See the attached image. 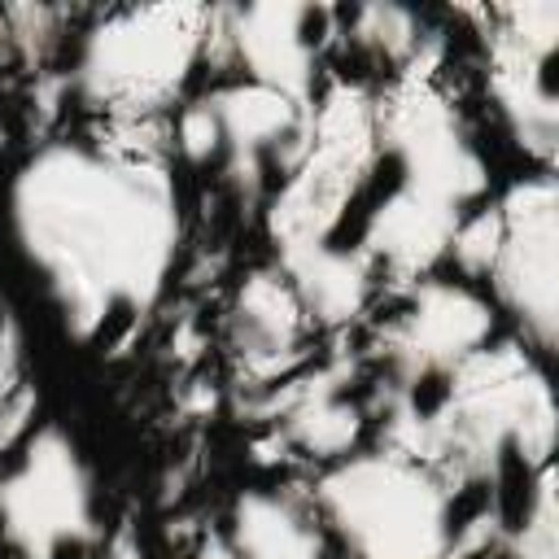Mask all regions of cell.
<instances>
[{"instance_id":"obj_3","label":"cell","mask_w":559,"mask_h":559,"mask_svg":"<svg viewBox=\"0 0 559 559\" xmlns=\"http://www.w3.org/2000/svg\"><path fill=\"white\" fill-rule=\"evenodd\" d=\"M384 450L437 467L450 485L485 489L507 533L555 454V393L546 367L520 341H489L450 376L432 411L384 441Z\"/></svg>"},{"instance_id":"obj_7","label":"cell","mask_w":559,"mask_h":559,"mask_svg":"<svg viewBox=\"0 0 559 559\" xmlns=\"http://www.w3.org/2000/svg\"><path fill=\"white\" fill-rule=\"evenodd\" d=\"M489 341H498V310L476 284L437 275L411 284L402 310L380 332L384 441L415 428L432 411L450 376Z\"/></svg>"},{"instance_id":"obj_12","label":"cell","mask_w":559,"mask_h":559,"mask_svg":"<svg viewBox=\"0 0 559 559\" xmlns=\"http://www.w3.org/2000/svg\"><path fill=\"white\" fill-rule=\"evenodd\" d=\"M214 131H218V170L240 192V201H258L293 175L306 153L310 105H297L271 87L231 79L201 96Z\"/></svg>"},{"instance_id":"obj_14","label":"cell","mask_w":559,"mask_h":559,"mask_svg":"<svg viewBox=\"0 0 559 559\" xmlns=\"http://www.w3.org/2000/svg\"><path fill=\"white\" fill-rule=\"evenodd\" d=\"M271 419L288 450L319 463H336L354 454L367 428V411L349 397V367L341 362L319 367L314 376H301L293 384L284 380L280 393L271 397Z\"/></svg>"},{"instance_id":"obj_5","label":"cell","mask_w":559,"mask_h":559,"mask_svg":"<svg viewBox=\"0 0 559 559\" xmlns=\"http://www.w3.org/2000/svg\"><path fill=\"white\" fill-rule=\"evenodd\" d=\"M205 4H127L105 9L79 39L70 87L109 122H148L183 96L197 66L210 61Z\"/></svg>"},{"instance_id":"obj_15","label":"cell","mask_w":559,"mask_h":559,"mask_svg":"<svg viewBox=\"0 0 559 559\" xmlns=\"http://www.w3.org/2000/svg\"><path fill=\"white\" fill-rule=\"evenodd\" d=\"M223 537L236 559H323L328 555V533L310 498L293 489L236 493Z\"/></svg>"},{"instance_id":"obj_10","label":"cell","mask_w":559,"mask_h":559,"mask_svg":"<svg viewBox=\"0 0 559 559\" xmlns=\"http://www.w3.org/2000/svg\"><path fill=\"white\" fill-rule=\"evenodd\" d=\"M485 17V87L493 114L515 148L550 170L559 148V87H555V52H559V4L524 0V4H489Z\"/></svg>"},{"instance_id":"obj_11","label":"cell","mask_w":559,"mask_h":559,"mask_svg":"<svg viewBox=\"0 0 559 559\" xmlns=\"http://www.w3.org/2000/svg\"><path fill=\"white\" fill-rule=\"evenodd\" d=\"M336 35V9L271 0V4H227L210 22V61L223 57L245 83L271 87L297 105H314L319 61Z\"/></svg>"},{"instance_id":"obj_16","label":"cell","mask_w":559,"mask_h":559,"mask_svg":"<svg viewBox=\"0 0 559 559\" xmlns=\"http://www.w3.org/2000/svg\"><path fill=\"white\" fill-rule=\"evenodd\" d=\"M349 39L358 52H367L380 66H393V74L411 70L428 31L415 9L402 4H362L349 13Z\"/></svg>"},{"instance_id":"obj_20","label":"cell","mask_w":559,"mask_h":559,"mask_svg":"<svg viewBox=\"0 0 559 559\" xmlns=\"http://www.w3.org/2000/svg\"><path fill=\"white\" fill-rule=\"evenodd\" d=\"M96 559H144V550H140V542H135L131 533H118Z\"/></svg>"},{"instance_id":"obj_9","label":"cell","mask_w":559,"mask_h":559,"mask_svg":"<svg viewBox=\"0 0 559 559\" xmlns=\"http://www.w3.org/2000/svg\"><path fill=\"white\" fill-rule=\"evenodd\" d=\"M498 236L485 284L537 358L559 345V183L550 170L515 179L493 201Z\"/></svg>"},{"instance_id":"obj_21","label":"cell","mask_w":559,"mask_h":559,"mask_svg":"<svg viewBox=\"0 0 559 559\" xmlns=\"http://www.w3.org/2000/svg\"><path fill=\"white\" fill-rule=\"evenodd\" d=\"M0 26H4V9H0Z\"/></svg>"},{"instance_id":"obj_17","label":"cell","mask_w":559,"mask_h":559,"mask_svg":"<svg viewBox=\"0 0 559 559\" xmlns=\"http://www.w3.org/2000/svg\"><path fill=\"white\" fill-rule=\"evenodd\" d=\"M507 559H559V502H555V467H546L528 498L520 502L515 520L502 533Z\"/></svg>"},{"instance_id":"obj_8","label":"cell","mask_w":559,"mask_h":559,"mask_svg":"<svg viewBox=\"0 0 559 559\" xmlns=\"http://www.w3.org/2000/svg\"><path fill=\"white\" fill-rule=\"evenodd\" d=\"M0 542L13 559H96V476L66 428L39 424L4 454Z\"/></svg>"},{"instance_id":"obj_2","label":"cell","mask_w":559,"mask_h":559,"mask_svg":"<svg viewBox=\"0 0 559 559\" xmlns=\"http://www.w3.org/2000/svg\"><path fill=\"white\" fill-rule=\"evenodd\" d=\"M489 205V162L432 70L411 66L376 96V153L354 245L380 284H419L450 262L459 227Z\"/></svg>"},{"instance_id":"obj_4","label":"cell","mask_w":559,"mask_h":559,"mask_svg":"<svg viewBox=\"0 0 559 559\" xmlns=\"http://www.w3.org/2000/svg\"><path fill=\"white\" fill-rule=\"evenodd\" d=\"M310 507L349 559H459V485L397 450L345 454L323 467Z\"/></svg>"},{"instance_id":"obj_19","label":"cell","mask_w":559,"mask_h":559,"mask_svg":"<svg viewBox=\"0 0 559 559\" xmlns=\"http://www.w3.org/2000/svg\"><path fill=\"white\" fill-rule=\"evenodd\" d=\"M192 559H236V555H231V546H227V537H223V533H201V542H197Z\"/></svg>"},{"instance_id":"obj_13","label":"cell","mask_w":559,"mask_h":559,"mask_svg":"<svg viewBox=\"0 0 559 559\" xmlns=\"http://www.w3.org/2000/svg\"><path fill=\"white\" fill-rule=\"evenodd\" d=\"M314 332L319 328L310 323L306 306L297 301V293L280 275V266L249 271L236 284V293L227 301V319H223L231 367L253 389L284 384L306 362Z\"/></svg>"},{"instance_id":"obj_18","label":"cell","mask_w":559,"mask_h":559,"mask_svg":"<svg viewBox=\"0 0 559 559\" xmlns=\"http://www.w3.org/2000/svg\"><path fill=\"white\" fill-rule=\"evenodd\" d=\"M22 384V336H17V323L0 297V402L9 393H17Z\"/></svg>"},{"instance_id":"obj_6","label":"cell","mask_w":559,"mask_h":559,"mask_svg":"<svg viewBox=\"0 0 559 559\" xmlns=\"http://www.w3.org/2000/svg\"><path fill=\"white\" fill-rule=\"evenodd\" d=\"M376 153V96L332 83L310 105L306 153L266 201V236L280 258L301 249H358V210ZM362 253V249H358Z\"/></svg>"},{"instance_id":"obj_1","label":"cell","mask_w":559,"mask_h":559,"mask_svg":"<svg viewBox=\"0 0 559 559\" xmlns=\"http://www.w3.org/2000/svg\"><path fill=\"white\" fill-rule=\"evenodd\" d=\"M4 205L61 332L92 354H122L162 306L183 249L162 153L118 135L48 140L13 170Z\"/></svg>"}]
</instances>
